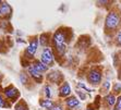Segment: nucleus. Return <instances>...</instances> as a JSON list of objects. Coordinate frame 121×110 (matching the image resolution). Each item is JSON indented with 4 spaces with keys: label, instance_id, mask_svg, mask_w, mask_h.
<instances>
[{
    "label": "nucleus",
    "instance_id": "nucleus-1",
    "mask_svg": "<svg viewBox=\"0 0 121 110\" xmlns=\"http://www.w3.org/2000/svg\"><path fill=\"white\" fill-rule=\"evenodd\" d=\"M67 38H68V36H67V34H65V31H63V30H59V31H57L54 34V38H52V39H54V42H55V45H56L57 52H58L60 56H62L65 51Z\"/></svg>",
    "mask_w": 121,
    "mask_h": 110
},
{
    "label": "nucleus",
    "instance_id": "nucleus-2",
    "mask_svg": "<svg viewBox=\"0 0 121 110\" xmlns=\"http://www.w3.org/2000/svg\"><path fill=\"white\" fill-rule=\"evenodd\" d=\"M121 23V17L116 11H111L108 13L107 17H106V22H105V26L107 31H113L120 25Z\"/></svg>",
    "mask_w": 121,
    "mask_h": 110
},
{
    "label": "nucleus",
    "instance_id": "nucleus-3",
    "mask_svg": "<svg viewBox=\"0 0 121 110\" xmlns=\"http://www.w3.org/2000/svg\"><path fill=\"white\" fill-rule=\"evenodd\" d=\"M40 61L47 67H50L54 63V55L50 48H44L42 52V57H40Z\"/></svg>",
    "mask_w": 121,
    "mask_h": 110
},
{
    "label": "nucleus",
    "instance_id": "nucleus-4",
    "mask_svg": "<svg viewBox=\"0 0 121 110\" xmlns=\"http://www.w3.org/2000/svg\"><path fill=\"white\" fill-rule=\"evenodd\" d=\"M38 44H39L38 38H36V37H35V38H33V39L30 42L28 47L26 48V50H25V57H27V58H33L34 55L36 54V51H37Z\"/></svg>",
    "mask_w": 121,
    "mask_h": 110
},
{
    "label": "nucleus",
    "instance_id": "nucleus-5",
    "mask_svg": "<svg viewBox=\"0 0 121 110\" xmlns=\"http://www.w3.org/2000/svg\"><path fill=\"white\" fill-rule=\"evenodd\" d=\"M87 79H88V82H90L91 84H93V85L99 84V83H100V81H101V73H100V71L96 70V69L91 70L90 73H88Z\"/></svg>",
    "mask_w": 121,
    "mask_h": 110
},
{
    "label": "nucleus",
    "instance_id": "nucleus-6",
    "mask_svg": "<svg viewBox=\"0 0 121 110\" xmlns=\"http://www.w3.org/2000/svg\"><path fill=\"white\" fill-rule=\"evenodd\" d=\"M28 74H30L37 83H40L43 81L42 72H39V71L37 70V69L34 67V64H31L28 67Z\"/></svg>",
    "mask_w": 121,
    "mask_h": 110
},
{
    "label": "nucleus",
    "instance_id": "nucleus-7",
    "mask_svg": "<svg viewBox=\"0 0 121 110\" xmlns=\"http://www.w3.org/2000/svg\"><path fill=\"white\" fill-rule=\"evenodd\" d=\"M4 95L7 96V98L11 99V100H15L17 97L20 96L19 90L15 87H13V86H9L8 88H6V89H4Z\"/></svg>",
    "mask_w": 121,
    "mask_h": 110
},
{
    "label": "nucleus",
    "instance_id": "nucleus-8",
    "mask_svg": "<svg viewBox=\"0 0 121 110\" xmlns=\"http://www.w3.org/2000/svg\"><path fill=\"white\" fill-rule=\"evenodd\" d=\"M0 12H1L2 17H9V15H11L12 9L7 2H2L0 6Z\"/></svg>",
    "mask_w": 121,
    "mask_h": 110
},
{
    "label": "nucleus",
    "instance_id": "nucleus-9",
    "mask_svg": "<svg viewBox=\"0 0 121 110\" xmlns=\"http://www.w3.org/2000/svg\"><path fill=\"white\" fill-rule=\"evenodd\" d=\"M70 94H71L70 85L68 84L67 82L63 83V85L60 87V96H61V97H67V96H69Z\"/></svg>",
    "mask_w": 121,
    "mask_h": 110
},
{
    "label": "nucleus",
    "instance_id": "nucleus-10",
    "mask_svg": "<svg viewBox=\"0 0 121 110\" xmlns=\"http://www.w3.org/2000/svg\"><path fill=\"white\" fill-rule=\"evenodd\" d=\"M79 99L76 98V97H70V98H68L67 100H65V105H67L68 108H74L76 107V106H79Z\"/></svg>",
    "mask_w": 121,
    "mask_h": 110
},
{
    "label": "nucleus",
    "instance_id": "nucleus-11",
    "mask_svg": "<svg viewBox=\"0 0 121 110\" xmlns=\"http://www.w3.org/2000/svg\"><path fill=\"white\" fill-rule=\"evenodd\" d=\"M39 104L43 108H46L48 110H50L51 108L54 107V102H51V100H49V99H42L39 102Z\"/></svg>",
    "mask_w": 121,
    "mask_h": 110
},
{
    "label": "nucleus",
    "instance_id": "nucleus-12",
    "mask_svg": "<svg viewBox=\"0 0 121 110\" xmlns=\"http://www.w3.org/2000/svg\"><path fill=\"white\" fill-rule=\"evenodd\" d=\"M33 64H34V67H35L37 70L39 71V72H44V71H47L48 70V67L44 64L42 61H38V60H36V61L34 62Z\"/></svg>",
    "mask_w": 121,
    "mask_h": 110
},
{
    "label": "nucleus",
    "instance_id": "nucleus-13",
    "mask_svg": "<svg viewBox=\"0 0 121 110\" xmlns=\"http://www.w3.org/2000/svg\"><path fill=\"white\" fill-rule=\"evenodd\" d=\"M105 100H106V102H107L108 106H113V105L117 102V98H116V96L113 95V94H109V95H107L106 98H105Z\"/></svg>",
    "mask_w": 121,
    "mask_h": 110
},
{
    "label": "nucleus",
    "instance_id": "nucleus-14",
    "mask_svg": "<svg viewBox=\"0 0 121 110\" xmlns=\"http://www.w3.org/2000/svg\"><path fill=\"white\" fill-rule=\"evenodd\" d=\"M14 110H27V105L24 102H20L15 106V109Z\"/></svg>",
    "mask_w": 121,
    "mask_h": 110
},
{
    "label": "nucleus",
    "instance_id": "nucleus-15",
    "mask_svg": "<svg viewBox=\"0 0 121 110\" xmlns=\"http://www.w3.org/2000/svg\"><path fill=\"white\" fill-rule=\"evenodd\" d=\"M8 107H9V104L6 102V99L0 95V108H8Z\"/></svg>",
    "mask_w": 121,
    "mask_h": 110
},
{
    "label": "nucleus",
    "instance_id": "nucleus-16",
    "mask_svg": "<svg viewBox=\"0 0 121 110\" xmlns=\"http://www.w3.org/2000/svg\"><path fill=\"white\" fill-rule=\"evenodd\" d=\"M20 80L22 81V84H26L28 82V79H27V75L25 73H21L20 74Z\"/></svg>",
    "mask_w": 121,
    "mask_h": 110
},
{
    "label": "nucleus",
    "instance_id": "nucleus-17",
    "mask_svg": "<svg viewBox=\"0 0 121 110\" xmlns=\"http://www.w3.org/2000/svg\"><path fill=\"white\" fill-rule=\"evenodd\" d=\"M113 92H115L116 94L120 93V92H121V84H119V83L115 84V86H113Z\"/></svg>",
    "mask_w": 121,
    "mask_h": 110
},
{
    "label": "nucleus",
    "instance_id": "nucleus-18",
    "mask_svg": "<svg viewBox=\"0 0 121 110\" xmlns=\"http://www.w3.org/2000/svg\"><path fill=\"white\" fill-rule=\"evenodd\" d=\"M45 40L47 42V35H45V34H43L42 36H40V40H39V42H40V45H43V46H45L46 45V42H45Z\"/></svg>",
    "mask_w": 121,
    "mask_h": 110
},
{
    "label": "nucleus",
    "instance_id": "nucleus-19",
    "mask_svg": "<svg viewBox=\"0 0 121 110\" xmlns=\"http://www.w3.org/2000/svg\"><path fill=\"white\" fill-rule=\"evenodd\" d=\"M116 109L121 110V95L118 97V99H117V102H116Z\"/></svg>",
    "mask_w": 121,
    "mask_h": 110
},
{
    "label": "nucleus",
    "instance_id": "nucleus-20",
    "mask_svg": "<svg viewBox=\"0 0 121 110\" xmlns=\"http://www.w3.org/2000/svg\"><path fill=\"white\" fill-rule=\"evenodd\" d=\"M116 42L118 46H121V31L119 32V34L117 35V38H116Z\"/></svg>",
    "mask_w": 121,
    "mask_h": 110
},
{
    "label": "nucleus",
    "instance_id": "nucleus-21",
    "mask_svg": "<svg viewBox=\"0 0 121 110\" xmlns=\"http://www.w3.org/2000/svg\"><path fill=\"white\" fill-rule=\"evenodd\" d=\"M45 94L48 99L50 98V87H49V86H46L45 87Z\"/></svg>",
    "mask_w": 121,
    "mask_h": 110
},
{
    "label": "nucleus",
    "instance_id": "nucleus-22",
    "mask_svg": "<svg viewBox=\"0 0 121 110\" xmlns=\"http://www.w3.org/2000/svg\"><path fill=\"white\" fill-rule=\"evenodd\" d=\"M78 86H79V87H81V88H83V89H85V90H86V92H88V93H90V92H91V89H90V88H87V87H86V86H85L84 84H82V83H78Z\"/></svg>",
    "mask_w": 121,
    "mask_h": 110
},
{
    "label": "nucleus",
    "instance_id": "nucleus-23",
    "mask_svg": "<svg viewBox=\"0 0 121 110\" xmlns=\"http://www.w3.org/2000/svg\"><path fill=\"white\" fill-rule=\"evenodd\" d=\"M109 87H110V82L109 81H107V82H105L104 83V87H103V89H109Z\"/></svg>",
    "mask_w": 121,
    "mask_h": 110
},
{
    "label": "nucleus",
    "instance_id": "nucleus-24",
    "mask_svg": "<svg viewBox=\"0 0 121 110\" xmlns=\"http://www.w3.org/2000/svg\"><path fill=\"white\" fill-rule=\"evenodd\" d=\"M50 110H62V107L60 105H54V107L51 108Z\"/></svg>",
    "mask_w": 121,
    "mask_h": 110
},
{
    "label": "nucleus",
    "instance_id": "nucleus-25",
    "mask_svg": "<svg viewBox=\"0 0 121 110\" xmlns=\"http://www.w3.org/2000/svg\"><path fill=\"white\" fill-rule=\"evenodd\" d=\"M78 95H79V96L82 98V100H84V99H85V97H86V96H85V95H84V94L82 93V92H80V90H78Z\"/></svg>",
    "mask_w": 121,
    "mask_h": 110
},
{
    "label": "nucleus",
    "instance_id": "nucleus-26",
    "mask_svg": "<svg viewBox=\"0 0 121 110\" xmlns=\"http://www.w3.org/2000/svg\"><path fill=\"white\" fill-rule=\"evenodd\" d=\"M87 110H94V109H93V108H90V107H88V109H87Z\"/></svg>",
    "mask_w": 121,
    "mask_h": 110
},
{
    "label": "nucleus",
    "instance_id": "nucleus-27",
    "mask_svg": "<svg viewBox=\"0 0 121 110\" xmlns=\"http://www.w3.org/2000/svg\"><path fill=\"white\" fill-rule=\"evenodd\" d=\"M112 110H117V109H116V108H115V109H112Z\"/></svg>",
    "mask_w": 121,
    "mask_h": 110
},
{
    "label": "nucleus",
    "instance_id": "nucleus-28",
    "mask_svg": "<svg viewBox=\"0 0 121 110\" xmlns=\"http://www.w3.org/2000/svg\"><path fill=\"white\" fill-rule=\"evenodd\" d=\"M0 80H1V75H0Z\"/></svg>",
    "mask_w": 121,
    "mask_h": 110
},
{
    "label": "nucleus",
    "instance_id": "nucleus-29",
    "mask_svg": "<svg viewBox=\"0 0 121 110\" xmlns=\"http://www.w3.org/2000/svg\"><path fill=\"white\" fill-rule=\"evenodd\" d=\"M0 15H1V12H0Z\"/></svg>",
    "mask_w": 121,
    "mask_h": 110
},
{
    "label": "nucleus",
    "instance_id": "nucleus-30",
    "mask_svg": "<svg viewBox=\"0 0 121 110\" xmlns=\"http://www.w3.org/2000/svg\"><path fill=\"white\" fill-rule=\"evenodd\" d=\"M120 56H121V52H120Z\"/></svg>",
    "mask_w": 121,
    "mask_h": 110
}]
</instances>
